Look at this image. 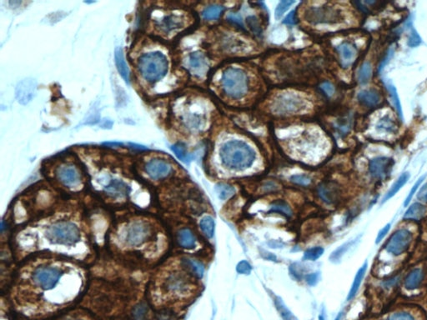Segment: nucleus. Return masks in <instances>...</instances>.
Returning a JSON list of instances; mask_svg holds the SVG:
<instances>
[{
	"label": "nucleus",
	"mask_w": 427,
	"mask_h": 320,
	"mask_svg": "<svg viewBox=\"0 0 427 320\" xmlns=\"http://www.w3.org/2000/svg\"><path fill=\"white\" fill-rule=\"evenodd\" d=\"M219 157L225 168L235 171H243L251 167L255 162V153L243 141L231 140L222 145Z\"/></svg>",
	"instance_id": "nucleus-1"
},
{
	"label": "nucleus",
	"mask_w": 427,
	"mask_h": 320,
	"mask_svg": "<svg viewBox=\"0 0 427 320\" xmlns=\"http://www.w3.org/2000/svg\"><path fill=\"white\" fill-rule=\"evenodd\" d=\"M138 69L147 82H158L167 74L168 61L160 52H151L141 55L138 60Z\"/></svg>",
	"instance_id": "nucleus-2"
},
{
	"label": "nucleus",
	"mask_w": 427,
	"mask_h": 320,
	"mask_svg": "<svg viewBox=\"0 0 427 320\" xmlns=\"http://www.w3.org/2000/svg\"><path fill=\"white\" fill-rule=\"evenodd\" d=\"M45 235L53 244L73 246L80 240V232L74 223L61 221L47 228Z\"/></svg>",
	"instance_id": "nucleus-3"
},
{
	"label": "nucleus",
	"mask_w": 427,
	"mask_h": 320,
	"mask_svg": "<svg viewBox=\"0 0 427 320\" xmlns=\"http://www.w3.org/2000/svg\"><path fill=\"white\" fill-rule=\"evenodd\" d=\"M222 85L228 95L241 99L248 90L246 74L241 69H228L222 77Z\"/></svg>",
	"instance_id": "nucleus-4"
},
{
	"label": "nucleus",
	"mask_w": 427,
	"mask_h": 320,
	"mask_svg": "<svg viewBox=\"0 0 427 320\" xmlns=\"http://www.w3.org/2000/svg\"><path fill=\"white\" fill-rule=\"evenodd\" d=\"M305 102L293 93H285L274 100L273 111L277 115H290L304 110Z\"/></svg>",
	"instance_id": "nucleus-5"
},
{
	"label": "nucleus",
	"mask_w": 427,
	"mask_h": 320,
	"mask_svg": "<svg viewBox=\"0 0 427 320\" xmlns=\"http://www.w3.org/2000/svg\"><path fill=\"white\" fill-rule=\"evenodd\" d=\"M61 275V271L56 267L44 266L34 271L33 280L37 287L42 290H50L57 285Z\"/></svg>",
	"instance_id": "nucleus-6"
},
{
	"label": "nucleus",
	"mask_w": 427,
	"mask_h": 320,
	"mask_svg": "<svg viewBox=\"0 0 427 320\" xmlns=\"http://www.w3.org/2000/svg\"><path fill=\"white\" fill-rule=\"evenodd\" d=\"M305 19L311 24H335L341 19L339 11L331 7L311 8L305 13Z\"/></svg>",
	"instance_id": "nucleus-7"
},
{
	"label": "nucleus",
	"mask_w": 427,
	"mask_h": 320,
	"mask_svg": "<svg viewBox=\"0 0 427 320\" xmlns=\"http://www.w3.org/2000/svg\"><path fill=\"white\" fill-rule=\"evenodd\" d=\"M150 235V227L142 222H134L123 231V240L130 246H137L145 243Z\"/></svg>",
	"instance_id": "nucleus-8"
},
{
	"label": "nucleus",
	"mask_w": 427,
	"mask_h": 320,
	"mask_svg": "<svg viewBox=\"0 0 427 320\" xmlns=\"http://www.w3.org/2000/svg\"><path fill=\"white\" fill-rule=\"evenodd\" d=\"M412 239V233L407 230H400L395 233L386 244V251L398 256L408 249Z\"/></svg>",
	"instance_id": "nucleus-9"
},
{
	"label": "nucleus",
	"mask_w": 427,
	"mask_h": 320,
	"mask_svg": "<svg viewBox=\"0 0 427 320\" xmlns=\"http://www.w3.org/2000/svg\"><path fill=\"white\" fill-rule=\"evenodd\" d=\"M395 161L387 157H378L371 159L369 164V170L373 178L383 179L392 172Z\"/></svg>",
	"instance_id": "nucleus-10"
},
{
	"label": "nucleus",
	"mask_w": 427,
	"mask_h": 320,
	"mask_svg": "<svg viewBox=\"0 0 427 320\" xmlns=\"http://www.w3.org/2000/svg\"><path fill=\"white\" fill-rule=\"evenodd\" d=\"M37 83L31 78L21 80L15 88V96L19 104L26 105L35 96Z\"/></svg>",
	"instance_id": "nucleus-11"
},
{
	"label": "nucleus",
	"mask_w": 427,
	"mask_h": 320,
	"mask_svg": "<svg viewBox=\"0 0 427 320\" xmlns=\"http://www.w3.org/2000/svg\"><path fill=\"white\" fill-rule=\"evenodd\" d=\"M145 172L152 179H161L166 178L172 172V167L168 162L163 159H151L145 164Z\"/></svg>",
	"instance_id": "nucleus-12"
},
{
	"label": "nucleus",
	"mask_w": 427,
	"mask_h": 320,
	"mask_svg": "<svg viewBox=\"0 0 427 320\" xmlns=\"http://www.w3.org/2000/svg\"><path fill=\"white\" fill-rule=\"evenodd\" d=\"M58 179L63 185L69 188L79 186L80 183V175L76 168L73 165H63L57 171Z\"/></svg>",
	"instance_id": "nucleus-13"
},
{
	"label": "nucleus",
	"mask_w": 427,
	"mask_h": 320,
	"mask_svg": "<svg viewBox=\"0 0 427 320\" xmlns=\"http://www.w3.org/2000/svg\"><path fill=\"white\" fill-rule=\"evenodd\" d=\"M318 195L326 204H334L340 196V189L336 183L327 182L320 184L318 188Z\"/></svg>",
	"instance_id": "nucleus-14"
},
{
	"label": "nucleus",
	"mask_w": 427,
	"mask_h": 320,
	"mask_svg": "<svg viewBox=\"0 0 427 320\" xmlns=\"http://www.w3.org/2000/svg\"><path fill=\"white\" fill-rule=\"evenodd\" d=\"M167 290L175 294H184L189 290V282L183 274L176 273L168 278Z\"/></svg>",
	"instance_id": "nucleus-15"
},
{
	"label": "nucleus",
	"mask_w": 427,
	"mask_h": 320,
	"mask_svg": "<svg viewBox=\"0 0 427 320\" xmlns=\"http://www.w3.org/2000/svg\"><path fill=\"white\" fill-rule=\"evenodd\" d=\"M188 66L194 74L196 75H202L206 71L208 63L203 54L195 52L189 55Z\"/></svg>",
	"instance_id": "nucleus-16"
},
{
	"label": "nucleus",
	"mask_w": 427,
	"mask_h": 320,
	"mask_svg": "<svg viewBox=\"0 0 427 320\" xmlns=\"http://www.w3.org/2000/svg\"><path fill=\"white\" fill-rule=\"evenodd\" d=\"M104 190L112 197L123 198L129 193V188L122 180L111 179L104 187Z\"/></svg>",
	"instance_id": "nucleus-17"
},
{
	"label": "nucleus",
	"mask_w": 427,
	"mask_h": 320,
	"mask_svg": "<svg viewBox=\"0 0 427 320\" xmlns=\"http://www.w3.org/2000/svg\"><path fill=\"white\" fill-rule=\"evenodd\" d=\"M337 51L339 53L340 60L344 67L351 65L357 55L356 48L349 43H343L339 45L337 47Z\"/></svg>",
	"instance_id": "nucleus-18"
},
{
	"label": "nucleus",
	"mask_w": 427,
	"mask_h": 320,
	"mask_svg": "<svg viewBox=\"0 0 427 320\" xmlns=\"http://www.w3.org/2000/svg\"><path fill=\"white\" fill-rule=\"evenodd\" d=\"M357 99L362 105L370 108L376 106L381 102L380 93L373 88L361 91L357 95Z\"/></svg>",
	"instance_id": "nucleus-19"
},
{
	"label": "nucleus",
	"mask_w": 427,
	"mask_h": 320,
	"mask_svg": "<svg viewBox=\"0 0 427 320\" xmlns=\"http://www.w3.org/2000/svg\"><path fill=\"white\" fill-rule=\"evenodd\" d=\"M115 59L116 67L127 85H129V70L123 57V50L121 47H117L115 50Z\"/></svg>",
	"instance_id": "nucleus-20"
},
{
	"label": "nucleus",
	"mask_w": 427,
	"mask_h": 320,
	"mask_svg": "<svg viewBox=\"0 0 427 320\" xmlns=\"http://www.w3.org/2000/svg\"><path fill=\"white\" fill-rule=\"evenodd\" d=\"M182 263L184 268L189 271V274L194 275L197 279H201L205 274V266L202 263L196 260L183 259Z\"/></svg>",
	"instance_id": "nucleus-21"
},
{
	"label": "nucleus",
	"mask_w": 427,
	"mask_h": 320,
	"mask_svg": "<svg viewBox=\"0 0 427 320\" xmlns=\"http://www.w3.org/2000/svg\"><path fill=\"white\" fill-rule=\"evenodd\" d=\"M178 242L180 245L184 249H194L196 245L195 234L189 229H183L179 232Z\"/></svg>",
	"instance_id": "nucleus-22"
},
{
	"label": "nucleus",
	"mask_w": 427,
	"mask_h": 320,
	"mask_svg": "<svg viewBox=\"0 0 427 320\" xmlns=\"http://www.w3.org/2000/svg\"><path fill=\"white\" fill-rule=\"evenodd\" d=\"M273 301L277 312L279 313V316L282 320H299L298 318L288 309V307L285 305L282 298L280 297L273 296Z\"/></svg>",
	"instance_id": "nucleus-23"
},
{
	"label": "nucleus",
	"mask_w": 427,
	"mask_h": 320,
	"mask_svg": "<svg viewBox=\"0 0 427 320\" xmlns=\"http://www.w3.org/2000/svg\"><path fill=\"white\" fill-rule=\"evenodd\" d=\"M367 266H368V263H367V262H365L364 264L362 265V267H361V268L357 272V274H356V277L354 279L353 284L351 285V290H350L349 294L347 296L348 301H351V299H353L355 298V296L356 295V293L358 292L359 288L362 285V280L364 279L365 274H366V272Z\"/></svg>",
	"instance_id": "nucleus-24"
},
{
	"label": "nucleus",
	"mask_w": 427,
	"mask_h": 320,
	"mask_svg": "<svg viewBox=\"0 0 427 320\" xmlns=\"http://www.w3.org/2000/svg\"><path fill=\"white\" fill-rule=\"evenodd\" d=\"M410 177H411L410 173H403L402 175L399 178H397V180L395 182L394 184L392 185L389 191L387 192V194H386V196L384 197L383 200H382V204L386 203L387 200H389L390 199H392L393 196L396 195L398 191L405 185V183H407V181L409 180Z\"/></svg>",
	"instance_id": "nucleus-25"
},
{
	"label": "nucleus",
	"mask_w": 427,
	"mask_h": 320,
	"mask_svg": "<svg viewBox=\"0 0 427 320\" xmlns=\"http://www.w3.org/2000/svg\"><path fill=\"white\" fill-rule=\"evenodd\" d=\"M423 279V272L420 268H416L411 271L406 277L405 281V288L409 290H416L419 287Z\"/></svg>",
	"instance_id": "nucleus-26"
},
{
	"label": "nucleus",
	"mask_w": 427,
	"mask_h": 320,
	"mask_svg": "<svg viewBox=\"0 0 427 320\" xmlns=\"http://www.w3.org/2000/svg\"><path fill=\"white\" fill-rule=\"evenodd\" d=\"M182 25V21L180 17L176 15H169L164 17L159 23V28L165 33H169L170 31L180 28Z\"/></svg>",
	"instance_id": "nucleus-27"
},
{
	"label": "nucleus",
	"mask_w": 427,
	"mask_h": 320,
	"mask_svg": "<svg viewBox=\"0 0 427 320\" xmlns=\"http://www.w3.org/2000/svg\"><path fill=\"white\" fill-rule=\"evenodd\" d=\"M426 212H427V208L424 205H422V204L419 203H415L413 204H411L405 212L404 219L418 220L424 216Z\"/></svg>",
	"instance_id": "nucleus-28"
},
{
	"label": "nucleus",
	"mask_w": 427,
	"mask_h": 320,
	"mask_svg": "<svg viewBox=\"0 0 427 320\" xmlns=\"http://www.w3.org/2000/svg\"><path fill=\"white\" fill-rule=\"evenodd\" d=\"M359 238L360 237L356 238V239H353V240L348 241L345 244H342L341 246H339L338 249H336L332 253V255L330 256V260L332 261V263H339V260H341V258L345 255V253L351 249V246H353L354 244H356V242L358 240Z\"/></svg>",
	"instance_id": "nucleus-29"
},
{
	"label": "nucleus",
	"mask_w": 427,
	"mask_h": 320,
	"mask_svg": "<svg viewBox=\"0 0 427 320\" xmlns=\"http://www.w3.org/2000/svg\"><path fill=\"white\" fill-rule=\"evenodd\" d=\"M269 213H280L286 218H290L293 214L292 209L290 208V205L288 204L287 203L280 201V200L273 203L271 204L270 209H269Z\"/></svg>",
	"instance_id": "nucleus-30"
},
{
	"label": "nucleus",
	"mask_w": 427,
	"mask_h": 320,
	"mask_svg": "<svg viewBox=\"0 0 427 320\" xmlns=\"http://www.w3.org/2000/svg\"><path fill=\"white\" fill-rule=\"evenodd\" d=\"M200 228L203 233L208 238H213L215 230L214 220L211 216L204 217L200 222Z\"/></svg>",
	"instance_id": "nucleus-31"
},
{
	"label": "nucleus",
	"mask_w": 427,
	"mask_h": 320,
	"mask_svg": "<svg viewBox=\"0 0 427 320\" xmlns=\"http://www.w3.org/2000/svg\"><path fill=\"white\" fill-rule=\"evenodd\" d=\"M386 88L389 92L390 97H391L395 109L396 110L397 115H399L400 119L403 120L402 108H401V104H400V98L397 93L396 88L392 84H387Z\"/></svg>",
	"instance_id": "nucleus-32"
},
{
	"label": "nucleus",
	"mask_w": 427,
	"mask_h": 320,
	"mask_svg": "<svg viewBox=\"0 0 427 320\" xmlns=\"http://www.w3.org/2000/svg\"><path fill=\"white\" fill-rule=\"evenodd\" d=\"M99 121L101 120H100V115H99V103H96V104H93V106L91 108L88 114L85 116L83 124L93 125V124H96Z\"/></svg>",
	"instance_id": "nucleus-33"
},
{
	"label": "nucleus",
	"mask_w": 427,
	"mask_h": 320,
	"mask_svg": "<svg viewBox=\"0 0 427 320\" xmlns=\"http://www.w3.org/2000/svg\"><path fill=\"white\" fill-rule=\"evenodd\" d=\"M215 192L220 200H225L235 194L236 189L234 187L226 183H218L215 186Z\"/></svg>",
	"instance_id": "nucleus-34"
},
{
	"label": "nucleus",
	"mask_w": 427,
	"mask_h": 320,
	"mask_svg": "<svg viewBox=\"0 0 427 320\" xmlns=\"http://www.w3.org/2000/svg\"><path fill=\"white\" fill-rule=\"evenodd\" d=\"M372 74V67L369 62L362 64L358 73V81L361 85H366L369 82Z\"/></svg>",
	"instance_id": "nucleus-35"
},
{
	"label": "nucleus",
	"mask_w": 427,
	"mask_h": 320,
	"mask_svg": "<svg viewBox=\"0 0 427 320\" xmlns=\"http://www.w3.org/2000/svg\"><path fill=\"white\" fill-rule=\"evenodd\" d=\"M171 149L175 153L176 157L179 159H181V161L184 162V163H189L191 160V156L189 155V153H187L186 148H185V146L183 144L179 143V144L173 145L172 147H171Z\"/></svg>",
	"instance_id": "nucleus-36"
},
{
	"label": "nucleus",
	"mask_w": 427,
	"mask_h": 320,
	"mask_svg": "<svg viewBox=\"0 0 427 320\" xmlns=\"http://www.w3.org/2000/svg\"><path fill=\"white\" fill-rule=\"evenodd\" d=\"M223 10H224V8L222 6H211L203 11L202 15L205 19L213 20V19H218L220 16V14H222Z\"/></svg>",
	"instance_id": "nucleus-37"
},
{
	"label": "nucleus",
	"mask_w": 427,
	"mask_h": 320,
	"mask_svg": "<svg viewBox=\"0 0 427 320\" xmlns=\"http://www.w3.org/2000/svg\"><path fill=\"white\" fill-rule=\"evenodd\" d=\"M324 251L325 250L321 247H315V248L307 249L306 251L305 252L303 260L315 261V260H317L319 258L322 256Z\"/></svg>",
	"instance_id": "nucleus-38"
},
{
	"label": "nucleus",
	"mask_w": 427,
	"mask_h": 320,
	"mask_svg": "<svg viewBox=\"0 0 427 320\" xmlns=\"http://www.w3.org/2000/svg\"><path fill=\"white\" fill-rule=\"evenodd\" d=\"M293 3H295V1H281V2H279V4L277 5L276 9H275V19H280Z\"/></svg>",
	"instance_id": "nucleus-39"
},
{
	"label": "nucleus",
	"mask_w": 427,
	"mask_h": 320,
	"mask_svg": "<svg viewBox=\"0 0 427 320\" xmlns=\"http://www.w3.org/2000/svg\"><path fill=\"white\" fill-rule=\"evenodd\" d=\"M290 181L302 186H308L311 183V178L304 175H295L290 177Z\"/></svg>",
	"instance_id": "nucleus-40"
},
{
	"label": "nucleus",
	"mask_w": 427,
	"mask_h": 320,
	"mask_svg": "<svg viewBox=\"0 0 427 320\" xmlns=\"http://www.w3.org/2000/svg\"><path fill=\"white\" fill-rule=\"evenodd\" d=\"M426 176L427 175H422L421 178H419L418 180L416 181V183H415V185L412 187V189H411V191L409 193L408 196L406 197L405 199V202H404V207H407L408 206L409 204L411 202V200H412V198H413L414 195L416 194V190L418 189L420 186H421V184H422V182L425 180V178H426Z\"/></svg>",
	"instance_id": "nucleus-41"
},
{
	"label": "nucleus",
	"mask_w": 427,
	"mask_h": 320,
	"mask_svg": "<svg viewBox=\"0 0 427 320\" xmlns=\"http://www.w3.org/2000/svg\"><path fill=\"white\" fill-rule=\"evenodd\" d=\"M236 271L238 274L249 275L251 273L252 266L246 260H242L236 266Z\"/></svg>",
	"instance_id": "nucleus-42"
},
{
	"label": "nucleus",
	"mask_w": 427,
	"mask_h": 320,
	"mask_svg": "<svg viewBox=\"0 0 427 320\" xmlns=\"http://www.w3.org/2000/svg\"><path fill=\"white\" fill-rule=\"evenodd\" d=\"M377 129H381V130H384L386 132H393L394 131L395 125L392 119H389L388 118H385L380 121V123H378Z\"/></svg>",
	"instance_id": "nucleus-43"
},
{
	"label": "nucleus",
	"mask_w": 427,
	"mask_h": 320,
	"mask_svg": "<svg viewBox=\"0 0 427 320\" xmlns=\"http://www.w3.org/2000/svg\"><path fill=\"white\" fill-rule=\"evenodd\" d=\"M421 43H422L421 36L419 35V33L416 32V29H412L410 36H409L407 44H408L409 46L414 48V47H417L420 45Z\"/></svg>",
	"instance_id": "nucleus-44"
},
{
	"label": "nucleus",
	"mask_w": 427,
	"mask_h": 320,
	"mask_svg": "<svg viewBox=\"0 0 427 320\" xmlns=\"http://www.w3.org/2000/svg\"><path fill=\"white\" fill-rule=\"evenodd\" d=\"M185 123L191 129H198L201 124V119L197 115H188L185 118Z\"/></svg>",
	"instance_id": "nucleus-45"
},
{
	"label": "nucleus",
	"mask_w": 427,
	"mask_h": 320,
	"mask_svg": "<svg viewBox=\"0 0 427 320\" xmlns=\"http://www.w3.org/2000/svg\"><path fill=\"white\" fill-rule=\"evenodd\" d=\"M300 263H295L290 266V273L296 279H301L303 276V269Z\"/></svg>",
	"instance_id": "nucleus-46"
},
{
	"label": "nucleus",
	"mask_w": 427,
	"mask_h": 320,
	"mask_svg": "<svg viewBox=\"0 0 427 320\" xmlns=\"http://www.w3.org/2000/svg\"><path fill=\"white\" fill-rule=\"evenodd\" d=\"M246 23L253 32H255V33H260V31L261 30H260V25H259L257 19H256L255 16L248 17L246 19Z\"/></svg>",
	"instance_id": "nucleus-47"
},
{
	"label": "nucleus",
	"mask_w": 427,
	"mask_h": 320,
	"mask_svg": "<svg viewBox=\"0 0 427 320\" xmlns=\"http://www.w3.org/2000/svg\"><path fill=\"white\" fill-rule=\"evenodd\" d=\"M320 279V272H315L312 274H307L305 276V281L309 286H315L317 285Z\"/></svg>",
	"instance_id": "nucleus-48"
},
{
	"label": "nucleus",
	"mask_w": 427,
	"mask_h": 320,
	"mask_svg": "<svg viewBox=\"0 0 427 320\" xmlns=\"http://www.w3.org/2000/svg\"><path fill=\"white\" fill-rule=\"evenodd\" d=\"M389 320H414L413 317L407 313H396L389 318Z\"/></svg>",
	"instance_id": "nucleus-49"
},
{
	"label": "nucleus",
	"mask_w": 427,
	"mask_h": 320,
	"mask_svg": "<svg viewBox=\"0 0 427 320\" xmlns=\"http://www.w3.org/2000/svg\"><path fill=\"white\" fill-rule=\"evenodd\" d=\"M320 88L322 89L324 93H326V95L328 96V97H332V96L334 94V86H333L331 83H324V84H322L321 86H320Z\"/></svg>",
	"instance_id": "nucleus-50"
},
{
	"label": "nucleus",
	"mask_w": 427,
	"mask_h": 320,
	"mask_svg": "<svg viewBox=\"0 0 427 320\" xmlns=\"http://www.w3.org/2000/svg\"><path fill=\"white\" fill-rule=\"evenodd\" d=\"M391 226L392 225L391 224H387V225L385 226V227L382 229V230L379 232L378 233L377 237H376V241H375V244H378L380 242H381L382 239H383L385 237H386V234L388 233L390 230H391Z\"/></svg>",
	"instance_id": "nucleus-51"
},
{
	"label": "nucleus",
	"mask_w": 427,
	"mask_h": 320,
	"mask_svg": "<svg viewBox=\"0 0 427 320\" xmlns=\"http://www.w3.org/2000/svg\"><path fill=\"white\" fill-rule=\"evenodd\" d=\"M284 24L285 25H294L297 24V20H296V11L293 10V11L290 12V14H288L287 17L284 19V21H283Z\"/></svg>",
	"instance_id": "nucleus-52"
},
{
	"label": "nucleus",
	"mask_w": 427,
	"mask_h": 320,
	"mask_svg": "<svg viewBox=\"0 0 427 320\" xmlns=\"http://www.w3.org/2000/svg\"><path fill=\"white\" fill-rule=\"evenodd\" d=\"M260 253L261 257L265 259V260H269V261H274V262H276V256L273 255V254H271L270 252H267L266 251V250H263L262 249H260Z\"/></svg>",
	"instance_id": "nucleus-53"
},
{
	"label": "nucleus",
	"mask_w": 427,
	"mask_h": 320,
	"mask_svg": "<svg viewBox=\"0 0 427 320\" xmlns=\"http://www.w3.org/2000/svg\"><path fill=\"white\" fill-rule=\"evenodd\" d=\"M417 199L421 201L427 203V183L424 184L420 189L419 193L417 195Z\"/></svg>",
	"instance_id": "nucleus-54"
},
{
	"label": "nucleus",
	"mask_w": 427,
	"mask_h": 320,
	"mask_svg": "<svg viewBox=\"0 0 427 320\" xmlns=\"http://www.w3.org/2000/svg\"><path fill=\"white\" fill-rule=\"evenodd\" d=\"M228 20H230L231 22L235 23L237 25H240L242 28H244L243 22L241 20V18L238 14H230L227 17Z\"/></svg>",
	"instance_id": "nucleus-55"
},
{
	"label": "nucleus",
	"mask_w": 427,
	"mask_h": 320,
	"mask_svg": "<svg viewBox=\"0 0 427 320\" xmlns=\"http://www.w3.org/2000/svg\"><path fill=\"white\" fill-rule=\"evenodd\" d=\"M277 189V185L273 182H267L263 186V191L266 193H271L275 191Z\"/></svg>",
	"instance_id": "nucleus-56"
},
{
	"label": "nucleus",
	"mask_w": 427,
	"mask_h": 320,
	"mask_svg": "<svg viewBox=\"0 0 427 320\" xmlns=\"http://www.w3.org/2000/svg\"><path fill=\"white\" fill-rule=\"evenodd\" d=\"M392 55H393V50H391L389 53L387 54V55H386V58H384L383 60L381 61V64L379 65V72L381 71L383 69L384 67L386 65V63L389 62V59H391Z\"/></svg>",
	"instance_id": "nucleus-57"
},
{
	"label": "nucleus",
	"mask_w": 427,
	"mask_h": 320,
	"mask_svg": "<svg viewBox=\"0 0 427 320\" xmlns=\"http://www.w3.org/2000/svg\"><path fill=\"white\" fill-rule=\"evenodd\" d=\"M112 126L113 122L110 119L104 118V120H101V123H100V127L102 129H111Z\"/></svg>",
	"instance_id": "nucleus-58"
},
{
	"label": "nucleus",
	"mask_w": 427,
	"mask_h": 320,
	"mask_svg": "<svg viewBox=\"0 0 427 320\" xmlns=\"http://www.w3.org/2000/svg\"><path fill=\"white\" fill-rule=\"evenodd\" d=\"M318 320H326V315H325V310L322 309V311L320 313V315H319V318H318Z\"/></svg>",
	"instance_id": "nucleus-59"
},
{
	"label": "nucleus",
	"mask_w": 427,
	"mask_h": 320,
	"mask_svg": "<svg viewBox=\"0 0 427 320\" xmlns=\"http://www.w3.org/2000/svg\"><path fill=\"white\" fill-rule=\"evenodd\" d=\"M343 313L340 312L339 313V315H337L336 318L335 319V320H341V318H342Z\"/></svg>",
	"instance_id": "nucleus-60"
}]
</instances>
